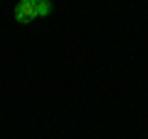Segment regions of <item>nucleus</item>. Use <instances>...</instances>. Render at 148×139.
Listing matches in <instances>:
<instances>
[{
    "label": "nucleus",
    "mask_w": 148,
    "mask_h": 139,
    "mask_svg": "<svg viewBox=\"0 0 148 139\" xmlns=\"http://www.w3.org/2000/svg\"><path fill=\"white\" fill-rule=\"evenodd\" d=\"M35 13H37V17H47L49 13H52V3H49V0L35 3Z\"/></svg>",
    "instance_id": "obj_2"
},
{
    "label": "nucleus",
    "mask_w": 148,
    "mask_h": 139,
    "mask_svg": "<svg viewBox=\"0 0 148 139\" xmlns=\"http://www.w3.org/2000/svg\"><path fill=\"white\" fill-rule=\"evenodd\" d=\"M37 17L35 13V3H30V0H20L15 5V20L22 22V25H27V22H32Z\"/></svg>",
    "instance_id": "obj_1"
},
{
    "label": "nucleus",
    "mask_w": 148,
    "mask_h": 139,
    "mask_svg": "<svg viewBox=\"0 0 148 139\" xmlns=\"http://www.w3.org/2000/svg\"><path fill=\"white\" fill-rule=\"evenodd\" d=\"M30 3H42V0H30Z\"/></svg>",
    "instance_id": "obj_3"
}]
</instances>
